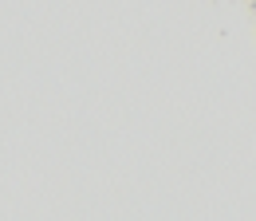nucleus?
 <instances>
[]
</instances>
